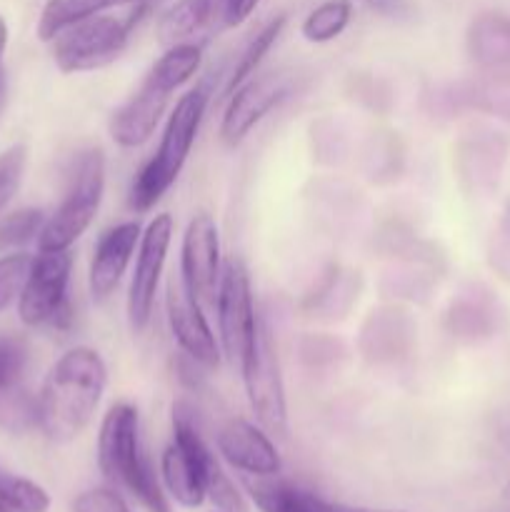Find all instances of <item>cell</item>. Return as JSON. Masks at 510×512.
Returning a JSON list of instances; mask_svg holds the SVG:
<instances>
[{"mask_svg":"<svg viewBox=\"0 0 510 512\" xmlns=\"http://www.w3.org/2000/svg\"><path fill=\"white\" fill-rule=\"evenodd\" d=\"M108 388V365L88 345L68 350L50 368L38 393V428L53 443H70L98 413Z\"/></svg>","mask_w":510,"mask_h":512,"instance_id":"cell-1","label":"cell"},{"mask_svg":"<svg viewBox=\"0 0 510 512\" xmlns=\"http://www.w3.org/2000/svg\"><path fill=\"white\" fill-rule=\"evenodd\" d=\"M98 468L110 485L125 490L148 512H173L140 440V415L135 405L118 403L105 413L98 433Z\"/></svg>","mask_w":510,"mask_h":512,"instance_id":"cell-2","label":"cell"},{"mask_svg":"<svg viewBox=\"0 0 510 512\" xmlns=\"http://www.w3.org/2000/svg\"><path fill=\"white\" fill-rule=\"evenodd\" d=\"M208 100V88L198 85V88L180 95L175 108L170 110L168 123H165L163 135H160L158 150L145 160V165L138 170L133 185H130L128 205L133 213L153 210L155 203L163 200V195L173 188L178 175L183 173L190 150L198 140Z\"/></svg>","mask_w":510,"mask_h":512,"instance_id":"cell-3","label":"cell"},{"mask_svg":"<svg viewBox=\"0 0 510 512\" xmlns=\"http://www.w3.org/2000/svg\"><path fill=\"white\" fill-rule=\"evenodd\" d=\"M145 10H148V3H140L125 18L100 13L60 30L50 40L53 60L60 73H93V70H103L115 63L128 48L130 33L143 18Z\"/></svg>","mask_w":510,"mask_h":512,"instance_id":"cell-4","label":"cell"},{"mask_svg":"<svg viewBox=\"0 0 510 512\" xmlns=\"http://www.w3.org/2000/svg\"><path fill=\"white\" fill-rule=\"evenodd\" d=\"M105 195V153L100 148H90L80 153L70 175L68 193L63 203L45 218L43 230L38 235L40 250H70L75 240L83 238L93 225Z\"/></svg>","mask_w":510,"mask_h":512,"instance_id":"cell-5","label":"cell"},{"mask_svg":"<svg viewBox=\"0 0 510 512\" xmlns=\"http://www.w3.org/2000/svg\"><path fill=\"white\" fill-rule=\"evenodd\" d=\"M240 375H243L245 393H248L250 408L258 423L273 435L288 433V400H285L278 345H275L273 330L260 315L248 353L240 363Z\"/></svg>","mask_w":510,"mask_h":512,"instance_id":"cell-6","label":"cell"},{"mask_svg":"<svg viewBox=\"0 0 510 512\" xmlns=\"http://www.w3.org/2000/svg\"><path fill=\"white\" fill-rule=\"evenodd\" d=\"M70 273H73L70 250H40V255H35L18 298V315L25 325L68 328L73 323V308L68 300Z\"/></svg>","mask_w":510,"mask_h":512,"instance_id":"cell-7","label":"cell"},{"mask_svg":"<svg viewBox=\"0 0 510 512\" xmlns=\"http://www.w3.org/2000/svg\"><path fill=\"white\" fill-rule=\"evenodd\" d=\"M213 305L218 310L220 350L230 363L240 368L255 335L258 313H255L253 305L250 275L238 258H230L223 263Z\"/></svg>","mask_w":510,"mask_h":512,"instance_id":"cell-8","label":"cell"},{"mask_svg":"<svg viewBox=\"0 0 510 512\" xmlns=\"http://www.w3.org/2000/svg\"><path fill=\"white\" fill-rule=\"evenodd\" d=\"M175 220L173 215L160 213L148 223L140 235L138 253H135L133 278L128 288V323L133 333H143L150 325L158 295L160 278H163L165 260H168L170 243H173Z\"/></svg>","mask_w":510,"mask_h":512,"instance_id":"cell-9","label":"cell"},{"mask_svg":"<svg viewBox=\"0 0 510 512\" xmlns=\"http://www.w3.org/2000/svg\"><path fill=\"white\" fill-rule=\"evenodd\" d=\"M293 93V75L285 70L275 73H255L228 98L223 123H220V140L228 148H238L283 100Z\"/></svg>","mask_w":510,"mask_h":512,"instance_id":"cell-10","label":"cell"},{"mask_svg":"<svg viewBox=\"0 0 510 512\" xmlns=\"http://www.w3.org/2000/svg\"><path fill=\"white\" fill-rule=\"evenodd\" d=\"M220 230L210 213L190 218L180 245V280L200 303H215L220 283Z\"/></svg>","mask_w":510,"mask_h":512,"instance_id":"cell-11","label":"cell"},{"mask_svg":"<svg viewBox=\"0 0 510 512\" xmlns=\"http://www.w3.org/2000/svg\"><path fill=\"white\" fill-rule=\"evenodd\" d=\"M165 310H168V323L173 330L175 343L180 345L190 360L205 370H218L223 350L210 330L208 318L203 313V303L185 288L183 280H170L168 293H165Z\"/></svg>","mask_w":510,"mask_h":512,"instance_id":"cell-12","label":"cell"},{"mask_svg":"<svg viewBox=\"0 0 510 512\" xmlns=\"http://www.w3.org/2000/svg\"><path fill=\"white\" fill-rule=\"evenodd\" d=\"M215 445L225 463L233 465L240 473L253 475V478L278 475L280 465H283L278 448L265 435V430L245 418L225 420L215 435Z\"/></svg>","mask_w":510,"mask_h":512,"instance_id":"cell-13","label":"cell"},{"mask_svg":"<svg viewBox=\"0 0 510 512\" xmlns=\"http://www.w3.org/2000/svg\"><path fill=\"white\" fill-rule=\"evenodd\" d=\"M140 235H143V228L138 220H125L100 235L88 270V288L95 303H105L115 293L125 270L130 268L138 253Z\"/></svg>","mask_w":510,"mask_h":512,"instance_id":"cell-14","label":"cell"},{"mask_svg":"<svg viewBox=\"0 0 510 512\" xmlns=\"http://www.w3.org/2000/svg\"><path fill=\"white\" fill-rule=\"evenodd\" d=\"M170 95L150 83H140V88L110 115V138L120 148H140L155 135V128L168 110Z\"/></svg>","mask_w":510,"mask_h":512,"instance_id":"cell-15","label":"cell"},{"mask_svg":"<svg viewBox=\"0 0 510 512\" xmlns=\"http://www.w3.org/2000/svg\"><path fill=\"white\" fill-rule=\"evenodd\" d=\"M468 55L498 85H510V13H480L468 28Z\"/></svg>","mask_w":510,"mask_h":512,"instance_id":"cell-16","label":"cell"},{"mask_svg":"<svg viewBox=\"0 0 510 512\" xmlns=\"http://www.w3.org/2000/svg\"><path fill=\"white\" fill-rule=\"evenodd\" d=\"M225 23V0H178L163 13L158 23V40L170 48L178 43H195V35Z\"/></svg>","mask_w":510,"mask_h":512,"instance_id":"cell-17","label":"cell"},{"mask_svg":"<svg viewBox=\"0 0 510 512\" xmlns=\"http://www.w3.org/2000/svg\"><path fill=\"white\" fill-rule=\"evenodd\" d=\"M503 325V308L488 293L465 295L450 313V330L465 340H485Z\"/></svg>","mask_w":510,"mask_h":512,"instance_id":"cell-18","label":"cell"},{"mask_svg":"<svg viewBox=\"0 0 510 512\" xmlns=\"http://www.w3.org/2000/svg\"><path fill=\"white\" fill-rule=\"evenodd\" d=\"M203 65V45L200 43H178L170 45L163 55L153 63L145 75V83L155 85L163 93L173 95L183 88L190 78H195Z\"/></svg>","mask_w":510,"mask_h":512,"instance_id":"cell-19","label":"cell"},{"mask_svg":"<svg viewBox=\"0 0 510 512\" xmlns=\"http://www.w3.org/2000/svg\"><path fill=\"white\" fill-rule=\"evenodd\" d=\"M245 485L260 512H320V505H323V498L288 480H278L275 475L248 480Z\"/></svg>","mask_w":510,"mask_h":512,"instance_id":"cell-20","label":"cell"},{"mask_svg":"<svg viewBox=\"0 0 510 512\" xmlns=\"http://www.w3.org/2000/svg\"><path fill=\"white\" fill-rule=\"evenodd\" d=\"M140 3H150V0H50V3L45 5L43 15H40L38 38L50 43L60 30L78 23V20L93 18V15L105 13V10L110 8H123V5Z\"/></svg>","mask_w":510,"mask_h":512,"instance_id":"cell-21","label":"cell"},{"mask_svg":"<svg viewBox=\"0 0 510 512\" xmlns=\"http://www.w3.org/2000/svg\"><path fill=\"white\" fill-rule=\"evenodd\" d=\"M285 20H288L285 15H278V18L268 20V23H265L263 28H260L258 33L248 40V45H245L243 53H240L238 63L233 65V70L228 73V80H225V88H223L225 98H230L235 88H240L245 80L253 78V75L258 73V68H260V63L265 60V55H268L270 48L278 43L280 33H283V28H285Z\"/></svg>","mask_w":510,"mask_h":512,"instance_id":"cell-22","label":"cell"},{"mask_svg":"<svg viewBox=\"0 0 510 512\" xmlns=\"http://www.w3.org/2000/svg\"><path fill=\"white\" fill-rule=\"evenodd\" d=\"M505 153H508V140L500 133H490L488 138H478L470 145L465 163H468V178L475 190H493L500 180Z\"/></svg>","mask_w":510,"mask_h":512,"instance_id":"cell-23","label":"cell"},{"mask_svg":"<svg viewBox=\"0 0 510 512\" xmlns=\"http://www.w3.org/2000/svg\"><path fill=\"white\" fill-rule=\"evenodd\" d=\"M353 18V3L350 0H325L318 8L310 10L308 18L300 25V33L308 43L323 45L340 38Z\"/></svg>","mask_w":510,"mask_h":512,"instance_id":"cell-24","label":"cell"},{"mask_svg":"<svg viewBox=\"0 0 510 512\" xmlns=\"http://www.w3.org/2000/svg\"><path fill=\"white\" fill-rule=\"evenodd\" d=\"M50 495L38 483L0 473V512H48Z\"/></svg>","mask_w":510,"mask_h":512,"instance_id":"cell-25","label":"cell"},{"mask_svg":"<svg viewBox=\"0 0 510 512\" xmlns=\"http://www.w3.org/2000/svg\"><path fill=\"white\" fill-rule=\"evenodd\" d=\"M0 425L13 433L38 425V398L23 390L20 385L0 393Z\"/></svg>","mask_w":510,"mask_h":512,"instance_id":"cell-26","label":"cell"},{"mask_svg":"<svg viewBox=\"0 0 510 512\" xmlns=\"http://www.w3.org/2000/svg\"><path fill=\"white\" fill-rule=\"evenodd\" d=\"M43 225L45 213L38 208H25L8 215V218L0 223V250L18 248V245L28 243V240L38 238Z\"/></svg>","mask_w":510,"mask_h":512,"instance_id":"cell-27","label":"cell"},{"mask_svg":"<svg viewBox=\"0 0 510 512\" xmlns=\"http://www.w3.org/2000/svg\"><path fill=\"white\" fill-rule=\"evenodd\" d=\"M30 263H33V258L25 253L0 258V310L8 308L15 298H20V290L28 280Z\"/></svg>","mask_w":510,"mask_h":512,"instance_id":"cell-28","label":"cell"},{"mask_svg":"<svg viewBox=\"0 0 510 512\" xmlns=\"http://www.w3.org/2000/svg\"><path fill=\"white\" fill-rule=\"evenodd\" d=\"M25 163H28L25 145H13L5 153H0V210L18 193L20 183H23Z\"/></svg>","mask_w":510,"mask_h":512,"instance_id":"cell-29","label":"cell"},{"mask_svg":"<svg viewBox=\"0 0 510 512\" xmlns=\"http://www.w3.org/2000/svg\"><path fill=\"white\" fill-rule=\"evenodd\" d=\"M28 365V345L20 338H0V393L20 385Z\"/></svg>","mask_w":510,"mask_h":512,"instance_id":"cell-30","label":"cell"},{"mask_svg":"<svg viewBox=\"0 0 510 512\" xmlns=\"http://www.w3.org/2000/svg\"><path fill=\"white\" fill-rule=\"evenodd\" d=\"M73 512H130V508L115 490L93 488L73 500Z\"/></svg>","mask_w":510,"mask_h":512,"instance_id":"cell-31","label":"cell"},{"mask_svg":"<svg viewBox=\"0 0 510 512\" xmlns=\"http://www.w3.org/2000/svg\"><path fill=\"white\" fill-rule=\"evenodd\" d=\"M260 0H225V25H240L253 15Z\"/></svg>","mask_w":510,"mask_h":512,"instance_id":"cell-32","label":"cell"},{"mask_svg":"<svg viewBox=\"0 0 510 512\" xmlns=\"http://www.w3.org/2000/svg\"><path fill=\"white\" fill-rule=\"evenodd\" d=\"M360 3L373 10V13L385 15V18H403V15L410 13L405 0H360Z\"/></svg>","mask_w":510,"mask_h":512,"instance_id":"cell-33","label":"cell"},{"mask_svg":"<svg viewBox=\"0 0 510 512\" xmlns=\"http://www.w3.org/2000/svg\"><path fill=\"white\" fill-rule=\"evenodd\" d=\"M320 512H403V510H383V508H353V505H340V503H328L323 500Z\"/></svg>","mask_w":510,"mask_h":512,"instance_id":"cell-34","label":"cell"},{"mask_svg":"<svg viewBox=\"0 0 510 512\" xmlns=\"http://www.w3.org/2000/svg\"><path fill=\"white\" fill-rule=\"evenodd\" d=\"M5 45H8V25H5V20L0 18V60H3Z\"/></svg>","mask_w":510,"mask_h":512,"instance_id":"cell-35","label":"cell"},{"mask_svg":"<svg viewBox=\"0 0 510 512\" xmlns=\"http://www.w3.org/2000/svg\"><path fill=\"white\" fill-rule=\"evenodd\" d=\"M5 103V70L3 65H0V108H3Z\"/></svg>","mask_w":510,"mask_h":512,"instance_id":"cell-36","label":"cell"},{"mask_svg":"<svg viewBox=\"0 0 510 512\" xmlns=\"http://www.w3.org/2000/svg\"><path fill=\"white\" fill-rule=\"evenodd\" d=\"M503 228H505V235H508V238H510V205H508V210H505V220H503Z\"/></svg>","mask_w":510,"mask_h":512,"instance_id":"cell-37","label":"cell"},{"mask_svg":"<svg viewBox=\"0 0 510 512\" xmlns=\"http://www.w3.org/2000/svg\"><path fill=\"white\" fill-rule=\"evenodd\" d=\"M503 498L510 500V480H508V485H505V490H503Z\"/></svg>","mask_w":510,"mask_h":512,"instance_id":"cell-38","label":"cell"},{"mask_svg":"<svg viewBox=\"0 0 510 512\" xmlns=\"http://www.w3.org/2000/svg\"><path fill=\"white\" fill-rule=\"evenodd\" d=\"M218 512H220V510H218Z\"/></svg>","mask_w":510,"mask_h":512,"instance_id":"cell-39","label":"cell"}]
</instances>
